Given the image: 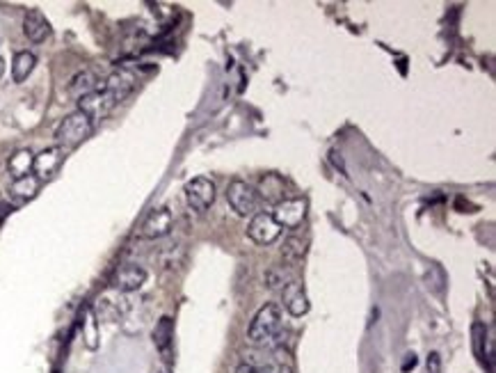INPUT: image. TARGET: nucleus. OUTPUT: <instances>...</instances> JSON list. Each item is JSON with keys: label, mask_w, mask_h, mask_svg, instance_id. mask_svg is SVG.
Here are the masks:
<instances>
[{"label": "nucleus", "mask_w": 496, "mask_h": 373, "mask_svg": "<svg viewBox=\"0 0 496 373\" xmlns=\"http://www.w3.org/2000/svg\"><path fill=\"white\" fill-rule=\"evenodd\" d=\"M281 332V309L268 303L256 312L254 321L250 325V341L252 343H268Z\"/></svg>", "instance_id": "nucleus-1"}, {"label": "nucleus", "mask_w": 496, "mask_h": 373, "mask_svg": "<svg viewBox=\"0 0 496 373\" xmlns=\"http://www.w3.org/2000/svg\"><path fill=\"white\" fill-rule=\"evenodd\" d=\"M91 126L94 124H91L89 117L76 110L60 122V126L55 129V140H58L62 147H76V144H80L85 138H89Z\"/></svg>", "instance_id": "nucleus-2"}, {"label": "nucleus", "mask_w": 496, "mask_h": 373, "mask_svg": "<svg viewBox=\"0 0 496 373\" xmlns=\"http://www.w3.org/2000/svg\"><path fill=\"white\" fill-rule=\"evenodd\" d=\"M227 202L238 215L247 217V215L259 213L261 199L250 184H245V181H231V184L227 186Z\"/></svg>", "instance_id": "nucleus-3"}, {"label": "nucleus", "mask_w": 496, "mask_h": 373, "mask_svg": "<svg viewBox=\"0 0 496 373\" xmlns=\"http://www.w3.org/2000/svg\"><path fill=\"white\" fill-rule=\"evenodd\" d=\"M274 222H277L281 229H298L302 220L307 217V199L305 197H291L284 199L281 204L274 206L272 211Z\"/></svg>", "instance_id": "nucleus-4"}, {"label": "nucleus", "mask_w": 496, "mask_h": 373, "mask_svg": "<svg viewBox=\"0 0 496 373\" xmlns=\"http://www.w3.org/2000/svg\"><path fill=\"white\" fill-rule=\"evenodd\" d=\"M117 106V101L113 96H110L106 89H96V92H91L87 96H82L78 99V110L82 115H87L91 124H94L96 120H106V117L113 113V108Z\"/></svg>", "instance_id": "nucleus-5"}, {"label": "nucleus", "mask_w": 496, "mask_h": 373, "mask_svg": "<svg viewBox=\"0 0 496 373\" xmlns=\"http://www.w3.org/2000/svg\"><path fill=\"white\" fill-rule=\"evenodd\" d=\"M247 236L256 245H270L281 236V227L274 222L272 213H256L250 227H247Z\"/></svg>", "instance_id": "nucleus-6"}, {"label": "nucleus", "mask_w": 496, "mask_h": 373, "mask_svg": "<svg viewBox=\"0 0 496 373\" xmlns=\"http://www.w3.org/2000/svg\"><path fill=\"white\" fill-rule=\"evenodd\" d=\"M186 199L195 211H206V208L215 202V184L206 177H197L188 181Z\"/></svg>", "instance_id": "nucleus-7"}, {"label": "nucleus", "mask_w": 496, "mask_h": 373, "mask_svg": "<svg viewBox=\"0 0 496 373\" xmlns=\"http://www.w3.org/2000/svg\"><path fill=\"white\" fill-rule=\"evenodd\" d=\"M172 229V211L167 206H160L146 215L142 225V236L144 239H163Z\"/></svg>", "instance_id": "nucleus-8"}, {"label": "nucleus", "mask_w": 496, "mask_h": 373, "mask_svg": "<svg viewBox=\"0 0 496 373\" xmlns=\"http://www.w3.org/2000/svg\"><path fill=\"white\" fill-rule=\"evenodd\" d=\"M133 87H135V76L131 74V71H126V69H117L113 71L108 78H106V83H103V89L115 99V101H124V99L133 92Z\"/></svg>", "instance_id": "nucleus-9"}, {"label": "nucleus", "mask_w": 496, "mask_h": 373, "mask_svg": "<svg viewBox=\"0 0 496 373\" xmlns=\"http://www.w3.org/2000/svg\"><path fill=\"white\" fill-rule=\"evenodd\" d=\"M284 307H286V312L291 316H305L309 312V298L305 293V286L300 284V282L291 279L286 286H284Z\"/></svg>", "instance_id": "nucleus-10"}, {"label": "nucleus", "mask_w": 496, "mask_h": 373, "mask_svg": "<svg viewBox=\"0 0 496 373\" xmlns=\"http://www.w3.org/2000/svg\"><path fill=\"white\" fill-rule=\"evenodd\" d=\"M146 282V270L142 266H135V263H126L117 270L115 275V286L124 293H131V291H137Z\"/></svg>", "instance_id": "nucleus-11"}, {"label": "nucleus", "mask_w": 496, "mask_h": 373, "mask_svg": "<svg viewBox=\"0 0 496 373\" xmlns=\"http://www.w3.org/2000/svg\"><path fill=\"white\" fill-rule=\"evenodd\" d=\"M23 32L30 42L39 44L51 34V23L46 21V16L39 10H27L23 19Z\"/></svg>", "instance_id": "nucleus-12"}, {"label": "nucleus", "mask_w": 496, "mask_h": 373, "mask_svg": "<svg viewBox=\"0 0 496 373\" xmlns=\"http://www.w3.org/2000/svg\"><path fill=\"white\" fill-rule=\"evenodd\" d=\"M62 158H64L62 147H49V149H44L39 156H34L32 170L37 172V179H49L53 172L60 167Z\"/></svg>", "instance_id": "nucleus-13"}, {"label": "nucleus", "mask_w": 496, "mask_h": 373, "mask_svg": "<svg viewBox=\"0 0 496 373\" xmlns=\"http://www.w3.org/2000/svg\"><path fill=\"white\" fill-rule=\"evenodd\" d=\"M256 195H261L268 204L277 206V204L284 202V195H286V186H284L281 177H277V175H265V177L261 179Z\"/></svg>", "instance_id": "nucleus-14"}, {"label": "nucleus", "mask_w": 496, "mask_h": 373, "mask_svg": "<svg viewBox=\"0 0 496 373\" xmlns=\"http://www.w3.org/2000/svg\"><path fill=\"white\" fill-rule=\"evenodd\" d=\"M96 83H98V78H96V74L94 71H89V69H85V71H80V74H76L71 78V83H69V96H73L78 101V99H82V96H87V94H91V92H96Z\"/></svg>", "instance_id": "nucleus-15"}, {"label": "nucleus", "mask_w": 496, "mask_h": 373, "mask_svg": "<svg viewBox=\"0 0 496 373\" xmlns=\"http://www.w3.org/2000/svg\"><path fill=\"white\" fill-rule=\"evenodd\" d=\"M32 165H34V156L30 149H18L14 156H9L7 160V170H9V175H14V179L27 177Z\"/></svg>", "instance_id": "nucleus-16"}, {"label": "nucleus", "mask_w": 496, "mask_h": 373, "mask_svg": "<svg viewBox=\"0 0 496 373\" xmlns=\"http://www.w3.org/2000/svg\"><path fill=\"white\" fill-rule=\"evenodd\" d=\"M9 193H12V197L18 199V202H27V199H32L37 193H39V179H37L34 175L14 179V184L9 186Z\"/></svg>", "instance_id": "nucleus-17"}, {"label": "nucleus", "mask_w": 496, "mask_h": 373, "mask_svg": "<svg viewBox=\"0 0 496 373\" xmlns=\"http://www.w3.org/2000/svg\"><path fill=\"white\" fill-rule=\"evenodd\" d=\"M172 336H174V327H172V318L163 316L158 323L153 327V343L155 348H158L165 358L170 355V348H172Z\"/></svg>", "instance_id": "nucleus-18"}, {"label": "nucleus", "mask_w": 496, "mask_h": 373, "mask_svg": "<svg viewBox=\"0 0 496 373\" xmlns=\"http://www.w3.org/2000/svg\"><path fill=\"white\" fill-rule=\"evenodd\" d=\"M34 65H37V58L32 56L30 51L16 53L14 62H12V78H14V83H23V80L32 74Z\"/></svg>", "instance_id": "nucleus-19"}, {"label": "nucleus", "mask_w": 496, "mask_h": 373, "mask_svg": "<svg viewBox=\"0 0 496 373\" xmlns=\"http://www.w3.org/2000/svg\"><path fill=\"white\" fill-rule=\"evenodd\" d=\"M307 252V241L300 239V236H291V239L284 243L281 248V257L286 261H300Z\"/></svg>", "instance_id": "nucleus-20"}, {"label": "nucleus", "mask_w": 496, "mask_h": 373, "mask_svg": "<svg viewBox=\"0 0 496 373\" xmlns=\"http://www.w3.org/2000/svg\"><path fill=\"white\" fill-rule=\"evenodd\" d=\"M263 282H265V286H268V289H284L291 279H288L286 270H284L281 266H272V268L265 270Z\"/></svg>", "instance_id": "nucleus-21"}, {"label": "nucleus", "mask_w": 496, "mask_h": 373, "mask_svg": "<svg viewBox=\"0 0 496 373\" xmlns=\"http://www.w3.org/2000/svg\"><path fill=\"white\" fill-rule=\"evenodd\" d=\"M82 339H85L87 348L94 350L98 346V330H96V318L94 314H87L85 321H82Z\"/></svg>", "instance_id": "nucleus-22"}, {"label": "nucleus", "mask_w": 496, "mask_h": 373, "mask_svg": "<svg viewBox=\"0 0 496 373\" xmlns=\"http://www.w3.org/2000/svg\"><path fill=\"white\" fill-rule=\"evenodd\" d=\"M261 373H293L288 364H284L279 360H274V362H268L265 367L261 369Z\"/></svg>", "instance_id": "nucleus-23"}, {"label": "nucleus", "mask_w": 496, "mask_h": 373, "mask_svg": "<svg viewBox=\"0 0 496 373\" xmlns=\"http://www.w3.org/2000/svg\"><path fill=\"white\" fill-rule=\"evenodd\" d=\"M428 373H442V358H439V353H430L428 355Z\"/></svg>", "instance_id": "nucleus-24"}, {"label": "nucleus", "mask_w": 496, "mask_h": 373, "mask_svg": "<svg viewBox=\"0 0 496 373\" xmlns=\"http://www.w3.org/2000/svg\"><path fill=\"white\" fill-rule=\"evenodd\" d=\"M236 373H261V369L254 367V364H250V362H245V364H241V367L236 369Z\"/></svg>", "instance_id": "nucleus-25"}, {"label": "nucleus", "mask_w": 496, "mask_h": 373, "mask_svg": "<svg viewBox=\"0 0 496 373\" xmlns=\"http://www.w3.org/2000/svg\"><path fill=\"white\" fill-rule=\"evenodd\" d=\"M414 367H416V355L409 353L407 360H405V364H402V371H409V369H414Z\"/></svg>", "instance_id": "nucleus-26"}, {"label": "nucleus", "mask_w": 496, "mask_h": 373, "mask_svg": "<svg viewBox=\"0 0 496 373\" xmlns=\"http://www.w3.org/2000/svg\"><path fill=\"white\" fill-rule=\"evenodd\" d=\"M3 74H5V60L0 58V78H3Z\"/></svg>", "instance_id": "nucleus-27"}]
</instances>
